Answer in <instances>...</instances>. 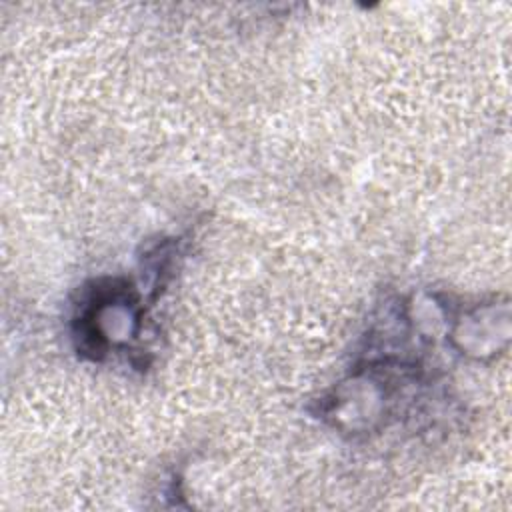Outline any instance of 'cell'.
<instances>
[{"instance_id": "obj_1", "label": "cell", "mask_w": 512, "mask_h": 512, "mask_svg": "<svg viewBox=\"0 0 512 512\" xmlns=\"http://www.w3.org/2000/svg\"><path fill=\"white\" fill-rule=\"evenodd\" d=\"M74 320L78 348L98 360L108 350L138 336L142 308L130 284L120 280L94 282V288L78 304Z\"/></svg>"}]
</instances>
